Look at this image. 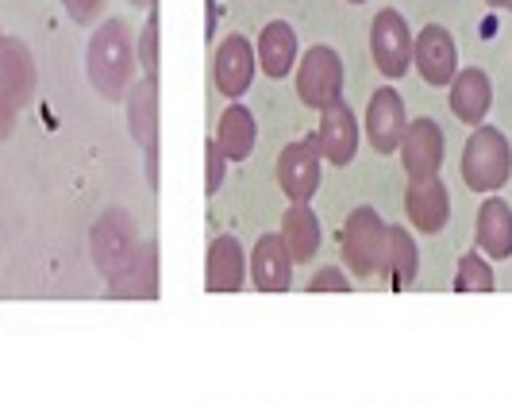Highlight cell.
I'll return each instance as SVG.
<instances>
[{"mask_svg":"<svg viewBox=\"0 0 512 404\" xmlns=\"http://www.w3.org/2000/svg\"><path fill=\"white\" fill-rule=\"evenodd\" d=\"M89 81L104 101H128L131 77H135V43H131V27L124 20H104L97 35L89 39Z\"/></svg>","mask_w":512,"mask_h":404,"instance_id":"1","label":"cell"},{"mask_svg":"<svg viewBox=\"0 0 512 404\" xmlns=\"http://www.w3.org/2000/svg\"><path fill=\"white\" fill-rule=\"evenodd\" d=\"M512 177V147L505 131L497 127H474V135L462 147V181L482 193V197H497V189H505Z\"/></svg>","mask_w":512,"mask_h":404,"instance_id":"2","label":"cell"},{"mask_svg":"<svg viewBox=\"0 0 512 404\" xmlns=\"http://www.w3.org/2000/svg\"><path fill=\"white\" fill-rule=\"evenodd\" d=\"M35 97V58L24 39H0V139L12 135L27 101Z\"/></svg>","mask_w":512,"mask_h":404,"instance_id":"3","label":"cell"},{"mask_svg":"<svg viewBox=\"0 0 512 404\" xmlns=\"http://www.w3.org/2000/svg\"><path fill=\"white\" fill-rule=\"evenodd\" d=\"M89 251H93V266L101 270L108 281H116L139 254V231L124 208H108L101 220L89 231Z\"/></svg>","mask_w":512,"mask_h":404,"instance_id":"4","label":"cell"},{"mask_svg":"<svg viewBox=\"0 0 512 404\" xmlns=\"http://www.w3.org/2000/svg\"><path fill=\"white\" fill-rule=\"evenodd\" d=\"M297 97H301L305 108H316V112H324V108H332L335 101H343V58H339L332 47L316 43V47H308V51L301 54Z\"/></svg>","mask_w":512,"mask_h":404,"instance_id":"5","label":"cell"},{"mask_svg":"<svg viewBox=\"0 0 512 404\" xmlns=\"http://www.w3.org/2000/svg\"><path fill=\"white\" fill-rule=\"evenodd\" d=\"M382 251H385V220L370 208L362 204L347 216L343 224V258L351 266L355 278H370L382 270Z\"/></svg>","mask_w":512,"mask_h":404,"instance_id":"6","label":"cell"},{"mask_svg":"<svg viewBox=\"0 0 512 404\" xmlns=\"http://www.w3.org/2000/svg\"><path fill=\"white\" fill-rule=\"evenodd\" d=\"M370 54H374V66L385 77H393V81L412 66V31L397 8H382L374 16V24H370Z\"/></svg>","mask_w":512,"mask_h":404,"instance_id":"7","label":"cell"},{"mask_svg":"<svg viewBox=\"0 0 512 404\" xmlns=\"http://www.w3.org/2000/svg\"><path fill=\"white\" fill-rule=\"evenodd\" d=\"M412 66L420 70V77L428 85H451L459 74V47H455V35L443 24H428L416 39H412Z\"/></svg>","mask_w":512,"mask_h":404,"instance_id":"8","label":"cell"},{"mask_svg":"<svg viewBox=\"0 0 512 404\" xmlns=\"http://www.w3.org/2000/svg\"><path fill=\"white\" fill-rule=\"evenodd\" d=\"M278 185L289 197V204H308L320 189V151L316 139H297L289 143L278 158Z\"/></svg>","mask_w":512,"mask_h":404,"instance_id":"9","label":"cell"},{"mask_svg":"<svg viewBox=\"0 0 512 404\" xmlns=\"http://www.w3.org/2000/svg\"><path fill=\"white\" fill-rule=\"evenodd\" d=\"M401 162H405V174L412 181H428V177H439V166H443V131L432 116H420V120H409L405 127V139H401Z\"/></svg>","mask_w":512,"mask_h":404,"instance_id":"10","label":"cell"},{"mask_svg":"<svg viewBox=\"0 0 512 404\" xmlns=\"http://www.w3.org/2000/svg\"><path fill=\"white\" fill-rule=\"evenodd\" d=\"M405 127H409V112L397 89H378L370 104H366V139L378 154H393L405 139Z\"/></svg>","mask_w":512,"mask_h":404,"instance_id":"11","label":"cell"},{"mask_svg":"<svg viewBox=\"0 0 512 404\" xmlns=\"http://www.w3.org/2000/svg\"><path fill=\"white\" fill-rule=\"evenodd\" d=\"M128 124L139 151L147 154V181L158 189V81H139L128 93Z\"/></svg>","mask_w":512,"mask_h":404,"instance_id":"12","label":"cell"},{"mask_svg":"<svg viewBox=\"0 0 512 404\" xmlns=\"http://www.w3.org/2000/svg\"><path fill=\"white\" fill-rule=\"evenodd\" d=\"M255 70H258L255 47H251L243 35H228V39L216 47V58H212V77H216V89H220L231 104L251 89Z\"/></svg>","mask_w":512,"mask_h":404,"instance_id":"13","label":"cell"},{"mask_svg":"<svg viewBox=\"0 0 512 404\" xmlns=\"http://www.w3.org/2000/svg\"><path fill=\"white\" fill-rule=\"evenodd\" d=\"M316 151L332 166H347L355 151H359V120L347 101H335L332 108L320 112V127H316Z\"/></svg>","mask_w":512,"mask_h":404,"instance_id":"14","label":"cell"},{"mask_svg":"<svg viewBox=\"0 0 512 404\" xmlns=\"http://www.w3.org/2000/svg\"><path fill=\"white\" fill-rule=\"evenodd\" d=\"M405 212H409L412 228L424 231V235H439L451 220V193L439 177L428 181H412L409 193H405Z\"/></svg>","mask_w":512,"mask_h":404,"instance_id":"15","label":"cell"},{"mask_svg":"<svg viewBox=\"0 0 512 404\" xmlns=\"http://www.w3.org/2000/svg\"><path fill=\"white\" fill-rule=\"evenodd\" d=\"M451 112H455V120H462L466 127H482L489 116V108H493V81L486 77V70H459L455 81H451Z\"/></svg>","mask_w":512,"mask_h":404,"instance_id":"16","label":"cell"},{"mask_svg":"<svg viewBox=\"0 0 512 404\" xmlns=\"http://www.w3.org/2000/svg\"><path fill=\"white\" fill-rule=\"evenodd\" d=\"M243 243L235 235H216L208 243V262H205V289L208 293H239L243 289Z\"/></svg>","mask_w":512,"mask_h":404,"instance_id":"17","label":"cell"},{"mask_svg":"<svg viewBox=\"0 0 512 404\" xmlns=\"http://www.w3.org/2000/svg\"><path fill=\"white\" fill-rule=\"evenodd\" d=\"M255 62L266 77H285L297 62V35L285 20H270L258 31L255 43Z\"/></svg>","mask_w":512,"mask_h":404,"instance_id":"18","label":"cell"},{"mask_svg":"<svg viewBox=\"0 0 512 404\" xmlns=\"http://www.w3.org/2000/svg\"><path fill=\"white\" fill-rule=\"evenodd\" d=\"M251 278L262 293H285L293 281V258L285 254L278 235H262L251 251Z\"/></svg>","mask_w":512,"mask_h":404,"instance_id":"19","label":"cell"},{"mask_svg":"<svg viewBox=\"0 0 512 404\" xmlns=\"http://www.w3.org/2000/svg\"><path fill=\"white\" fill-rule=\"evenodd\" d=\"M474 239L486 251V258H509L512 254V208L505 197H486L482 201Z\"/></svg>","mask_w":512,"mask_h":404,"instance_id":"20","label":"cell"},{"mask_svg":"<svg viewBox=\"0 0 512 404\" xmlns=\"http://www.w3.org/2000/svg\"><path fill=\"white\" fill-rule=\"evenodd\" d=\"M420 270V251H416V239L409 235V228H385V251H382V274L393 289H409Z\"/></svg>","mask_w":512,"mask_h":404,"instance_id":"21","label":"cell"},{"mask_svg":"<svg viewBox=\"0 0 512 404\" xmlns=\"http://www.w3.org/2000/svg\"><path fill=\"white\" fill-rule=\"evenodd\" d=\"M255 139H258V127H255L251 108H243L239 101L228 104V108H224V116H220V124H216V147L224 151V158H228V162H243V158H251Z\"/></svg>","mask_w":512,"mask_h":404,"instance_id":"22","label":"cell"},{"mask_svg":"<svg viewBox=\"0 0 512 404\" xmlns=\"http://www.w3.org/2000/svg\"><path fill=\"white\" fill-rule=\"evenodd\" d=\"M282 247L293 262H312L316 251H320V220L308 204H289L282 220Z\"/></svg>","mask_w":512,"mask_h":404,"instance_id":"23","label":"cell"},{"mask_svg":"<svg viewBox=\"0 0 512 404\" xmlns=\"http://www.w3.org/2000/svg\"><path fill=\"white\" fill-rule=\"evenodd\" d=\"M108 297H135V301L158 297V243L139 247L135 262L108 285Z\"/></svg>","mask_w":512,"mask_h":404,"instance_id":"24","label":"cell"},{"mask_svg":"<svg viewBox=\"0 0 512 404\" xmlns=\"http://www.w3.org/2000/svg\"><path fill=\"white\" fill-rule=\"evenodd\" d=\"M493 270L482 254H462L459 258V270H455V289L459 293H493Z\"/></svg>","mask_w":512,"mask_h":404,"instance_id":"25","label":"cell"},{"mask_svg":"<svg viewBox=\"0 0 512 404\" xmlns=\"http://www.w3.org/2000/svg\"><path fill=\"white\" fill-rule=\"evenodd\" d=\"M135 54H139V62H143V70H147V81H158V12L147 16V27L139 31V43H135Z\"/></svg>","mask_w":512,"mask_h":404,"instance_id":"26","label":"cell"},{"mask_svg":"<svg viewBox=\"0 0 512 404\" xmlns=\"http://www.w3.org/2000/svg\"><path fill=\"white\" fill-rule=\"evenodd\" d=\"M205 189H208V197L224 185V174H228V158H224V151L216 147V139H208L205 143Z\"/></svg>","mask_w":512,"mask_h":404,"instance_id":"27","label":"cell"},{"mask_svg":"<svg viewBox=\"0 0 512 404\" xmlns=\"http://www.w3.org/2000/svg\"><path fill=\"white\" fill-rule=\"evenodd\" d=\"M328 289H335V293H347V289H351V281H347V274H343V270L324 266L316 278L308 281V293H328Z\"/></svg>","mask_w":512,"mask_h":404,"instance_id":"28","label":"cell"},{"mask_svg":"<svg viewBox=\"0 0 512 404\" xmlns=\"http://www.w3.org/2000/svg\"><path fill=\"white\" fill-rule=\"evenodd\" d=\"M62 4H66V12L74 16L77 24H93L104 12V0H62Z\"/></svg>","mask_w":512,"mask_h":404,"instance_id":"29","label":"cell"},{"mask_svg":"<svg viewBox=\"0 0 512 404\" xmlns=\"http://www.w3.org/2000/svg\"><path fill=\"white\" fill-rule=\"evenodd\" d=\"M489 4H493V8H509V0H489Z\"/></svg>","mask_w":512,"mask_h":404,"instance_id":"30","label":"cell"},{"mask_svg":"<svg viewBox=\"0 0 512 404\" xmlns=\"http://www.w3.org/2000/svg\"><path fill=\"white\" fill-rule=\"evenodd\" d=\"M131 4H135V8H147V4H154V0H131Z\"/></svg>","mask_w":512,"mask_h":404,"instance_id":"31","label":"cell"},{"mask_svg":"<svg viewBox=\"0 0 512 404\" xmlns=\"http://www.w3.org/2000/svg\"><path fill=\"white\" fill-rule=\"evenodd\" d=\"M351 4H366V0H351Z\"/></svg>","mask_w":512,"mask_h":404,"instance_id":"32","label":"cell"},{"mask_svg":"<svg viewBox=\"0 0 512 404\" xmlns=\"http://www.w3.org/2000/svg\"><path fill=\"white\" fill-rule=\"evenodd\" d=\"M509 12H512V0H509Z\"/></svg>","mask_w":512,"mask_h":404,"instance_id":"33","label":"cell"},{"mask_svg":"<svg viewBox=\"0 0 512 404\" xmlns=\"http://www.w3.org/2000/svg\"><path fill=\"white\" fill-rule=\"evenodd\" d=\"M0 39H4V35H0Z\"/></svg>","mask_w":512,"mask_h":404,"instance_id":"34","label":"cell"}]
</instances>
